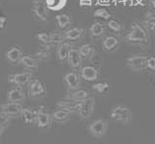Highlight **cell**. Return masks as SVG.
Returning a JSON list of instances; mask_svg holds the SVG:
<instances>
[{
  "label": "cell",
  "instance_id": "6da1fadb",
  "mask_svg": "<svg viewBox=\"0 0 155 144\" xmlns=\"http://www.w3.org/2000/svg\"><path fill=\"white\" fill-rule=\"evenodd\" d=\"M126 40L131 44H143L147 42V33L145 28L140 23L134 22L131 25V30L126 36Z\"/></svg>",
  "mask_w": 155,
  "mask_h": 144
},
{
  "label": "cell",
  "instance_id": "7a4b0ae2",
  "mask_svg": "<svg viewBox=\"0 0 155 144\" xmlns=\"http://www.w3.org/2000/svg\"><path fill=\"white\" fill-rule=\"evenodd\" d=\"M52 114L47 111L45 105H40L36 109V125L42 130H48L51 127Z\"/></svg>",
  "mask_w": 155,
  "mask_h": 144
},
{
  "label": "cell",
  "instance_id": "3957f363",
  "mask_svg": "<svg viewBox=\"0 0 155 144\" xmlns=\"http://www.w3.org/2000/svg\"><path fill=\"white\" fill-rule=\"evenodd\" d=\"M110 118L114 121L122 122V123H129L132 118V112L130 109L123 105H117L114 107L110 112Z\"/></svg>",
  "mask_w": 155,
  "mask_h": 144
},
{
  "label": "cell",
  "instance_id": "277c9868",
  "mask_svg": "<svg viewBox=\"0 0 155 144\" xmlns=\"http://www.w3.org/2000/svg\"><path fill=\"white\" fill-rule=\"evenodd\" d=\"M94 107H95V99L94 97H90L89 96L88 98L81 102V107L79 109V111H78L79 117L81 120L89 119L94 111Z\"/></svg>",
  "mask_w": 155,
  "mask_h": 144
},
{
  "label": "cell",
  "instance_id": "5b68a950",
  "mask_svg": "<svg viewBox=\"0 0 155 144\" xmlns=\"http://www.w3.org/2000/svg\"><path fill=\"white\" fill-rule=\"evenodd\" d=\"M147 56L145 55H132L126 59V64L129 68L134 72H140L147 68Z\"/></svg>",
  "mask_w": 155,
  "mask_h": 144
},
{
  "label": "cell",
  "instance_id": "8992f818",
  "mask_svg": "<svg viewBox=\"0 0 155 144\" xmlns=\"http://www.w3.org/2000/svg\"><path fill=\"white\" fill-rule=\"evenodd\" d=\"M107 130H108V123L103 119H97L92 122L88 127V132L91 136L95 137H102L104 136Z\"/></svg>",
  "mask_w": 155,
  "mask_h": 144
},
{
  "label": "cell",
  "instance_id": "52a82bcc",
  "mask_svg": "<svg viewBox=\"0 0 155 144\" xmlns=\"http://www.w3.org/2000/svg\"><path fill=\"white\" fill-rule=\"evenodd\" d=\"M32 9L38 20L45 21L48 18V10L46 0H32Z\"/></svg>",
  "mask_w": 155,
  "mask_h": 144
},
{
  "label": "cell",
  "instance_id": "ba28073f",
  "mask_svg": "<svg viewBox=\"0 0 155 144\" xmlns=\"http://www.w3.org/2000/svg\"><path fill=\"white\" fill-rule=\"evenodd\" d=\"M28 93L32 98H40L46 95L47 89L42 81L38 79H32L28 83Z\"/></svg>",
  "mask_w": 155,
  "mask_h": 144
},
{
  "label": "cell",
  "instance_id": "9c48e42d",
  "mask_svg": "<svg viewBox=\"0 0 155 144\" xmlns=\"http://www.w3.org/2000/svg\"><path fill=\"white\" fill-rule=\"evenodd\" d=\"M8 80L9 82L18 86H23L28 84L32 80V73L31 72H23V73L10 75L8 76Z\"/></svg>",
  "mask_w": 155,
  "mask_h": 144
},
{
  "label": "cell",
  "instance_id": "30bf717a",
  "mask_svg": "<svg viewBox=\"0 0 155 144\" xmlns=\"http://www.w3.org/2000/svg\"><path fill=\"white\" fill-rule=\"evenodd\" d=\"M81 104V102H78V101L72 100L70 98L66 97L65 99H61L58 101L56 103V107L58 108L67 110V111H69L71 113H74V112L79 111Z\"/></svg>",
  "mask_w": 155,
  "mask_h": 144
},
{
  "label": "cell",
  "instance_id": "8fae6325",
  "mask_svg": "<svg viewBox=\"0 0 155 144\" xmlns=\"http://www.w3.org/2000/svg\"><path fill=\"white\" fill-rule=\"evenodd\" d=\"M81 78L88 82H94L99 78V71L93 66H84L81 69Z\"/></svg>",
  "mask_w": 155,
  "mask_h": 144
},
{
  "label": "cell",
  "instance_id": "7c38bea8",
  "mask_svg": "<svg viewBox=\"0 0 155 144\" xmlns=\"http://www.w3.org/2000/svg\"><path fill=\"white\" fill-rule=\"evenodd\" d=\"M63 81L66 84L68 89L70 90H76L80 87L81 84V76L78 75L77 73L74 72H70V73H67L64 78H63Z\"/></svg>",
  "mask_w": 155,
  "mask_h": 144
},
{
  "label": "cell",
  "instance_id": "4fadbf2b",
  "mask_svg": "<svg viewBox=\"0 0 155 144\" xmlns=\"http://www.w3.org/2000/svg\"><path fill=\"white\" fill-rule=\"evenodd\" d=\"M22 107L21 104L17 103H12V102H7L1 105V112H4L10 116H17V115H21Z\"/></svg>",
  "mask_w": 155,
  "mask_h": 144
},
{
  "label": "cell",
  "instance_id": "5bb4252c",
  "mask_svg": "<svg viewBox=\"0 0 155 144\" xmlns=\"http://www.w3.org/2000/svg\"><path fill=\"white\" fill-rule=\"evenodd\" d=\"M5 56H6V59L10 62V63L18 64V63H21V60L23 55H22L21 50L19 49L18 46H14L6 51Z\"/></svg>",
  "mask_w": 155,
  "mask_h": 144
},
{
  "label": "cell",
  "instance_id": "9a60e30c",
  "mask_svg": "<svg viewBox=\"0 0 155 144\" xmlns=\"http://www.w3.org/2000/svg\"><path fill=\"white\" fill-rule=\"evenodd\" d=\"M82 57L80 53L79 50L77 49H71L69 52V56H68V62L69 65L73 69H81V64H82Z\"/></svg>",
  "mask_w": 155,
  "mask_h": 144
},
{
  "label": "cell",
  "instance_id": "2e32d148",
  "mask_svg": "<svg viewBox=\"0 0 155 144\" xmlns=\"http://www.w3.org/2000/svg\"><path fill=\"white\" fill-rule=\"evenodd\" d=\"M24 100H25V94H24L23 91L19 88L11 89L7 93V101L8 102L21 104L23 102Z\"/></svg>",
  "mask_w": 155,
  "mask_h": 144
},
{
  "label": "cell",
  "instance_id": "e0dca14e",
  "mask_svg": "<svg viewBox=\"0 0 155 144\" xmlns=\"http://www.w3.org/2000/svg\"><path fill=\"white\" fill-rule=\"evenodd\" d=\"M21 117L26 126H33L36 124V110L30 108H22Z\"/></svg>",
  "mask_w": 155,
  "mask_h": 144
},
{
  "label": "cell",
  "instance_id": "ac0fdd59",
  "mask_svg": "<svg viewBox=\"0 0 155 144\" xmlns=\"http://www.w3.org/2000/svg\"><path fill=\"white\" fill-rule=\"evenodd\" d=\"M21 64L28 71H36L39 67L38 59L30 55H23L21 60Z\"/></svg>",
  "mask_w": 155,
  "mask_h": 144
},
{
  "label": "cell",
  "instance_id": "d6986e66",
  "mask_svg": "<svg viewBox=\"0 0 155 144\" xmlns=\"http://www.w3.org/2000/svg\"><path fill=\"white\" fill-rule=\"evenodd\" d=\"M71 45L69 43H62L57 47L56 50V56L57 59L59 61H64L68 59V56H69V52L71 50Z\"/></svg>",
  "mask_w": 155,
  "mask_h": 144
},
{
  "label": "cell",
  "instance_id": "ffe728a7",
  "mask_svg": "<svg viewBox=\"0 0 155 144\" xmlns=\"http://www.w3.org/2000/svg\"><path fill=\"white\" fill-rule=\"evenodd\" d=\"M66 97L70 98L72 100L78 101V102H82L84 100L89 97V93L84 89H76V90H71L70 92L67 94Z\"/></svg>",
  "mask_w": 155,
  "mask_h": 144
},
{
  "label": "cell",
  "instance_id": "44dd1931",
  "mask_svg": "<svg viewBox=\"0 0 155 144\" xmlns=\"http://www.w3.org/2000/svg\"><path fill=\"white\" fill-rule=\"evenodd\" d=\"M71 112L64 109H57L52 113V119L57 123H65L71 118Z\"/></svg>",
  "mask_w": 155,
  "mask_h": 144
},
{
  "label": "cell",
  "instance_id": "7402d4cb",
  "mask_svg": "<svg viewBox=\"0 0 155 144\" xmlns=\"http://www.w3.org/2000/svg\"><path fill=\"white\" fill-rule=\"evenodd\" d=\"M84 29L81 27H74V28H71V29L67 30L64 33V38L65 40L68 41H76V40H79L80 38L81 37V35L84 34Z\"/></svg>",
  "mask_w": 155,
  "mask_h": 144
},
{
  "label": "cell",
  "instance_id": "603a6c76",
  "mask_svg": "<svg viewBox=\"0 0 155 144\" xmlns=\"http://www.w3.org/2000/svg\"><path fill=\"white\" fill-rule=\"evenodd\" d=\"M48 10L60 11L66 6L67 0H46Z\"/></svg>",
  "mask_w": 155,
  "mask_h": 144
},
{
  "label": "cell",
  "instance_id": "cb8c5ba5",
  "mask_svg": "<svg viewBox=\"0 0 155 144\" xmlns=\"http://www.w3.org/2000/svg\"><path fill=\"white\" fill-rule=\"evenodd\" d=\"M118 45L117 38L114 36H108L103 41V49L107 51H110L114 50Z\"/></svg>",
  "mask_w": 155,
  "mask_h": 144
},
{
  "label": "cell",
  "instance_id": "d4e9b609",
  "mask_svg": "<svg viewBox=\"0 0 155 144\" xmlns=\"http://www.w3.org/2000/svg\"><path fill=\"white\" fill-rule=\"evenodd\" d=\"M36 58L38 61H46L51 56V47L50 46H42V47L36 52Z\"/></svg>",
  "mask_w": 155,
  "mask_h": 144
},
{
  "label": "cell",
  "instance_id": "484cf974",
  "mask_svg": "<svg viewBox=\"0 0 155 144\" xmlns=\"http://www.w3.org/2000/svg\"><path fill=\"white\" fill-rule=\"evenodd\" d=\"M12 118H13L12 116H10V115L4 113V112L0 113V119H1V121H0V136H3L5 130L9 127Z\"/></svg>",
  "mask_w": 155,
  "mask_h": 144
},
{
  "label": "cell",
  "instance_id": "4316f807",
  "mask_svg": "<svg viewBox=\"0 0 155 144\" xmlns=\"http://www.w3.org/2000/svg\"><path fill=\"white\" fill-rule=\"evenodd\" d=\"M55 21L57 22V25L61 29H65L67 26L70 24V18L66 14H59L55 17Z\"/></svg>",
  "mask_w": 155,
  "mask_h": 144
},
{
  "label": "cell",
  "instance_id": "83f0119b",
  "mask_svg": "<svg viewBox=\"0 0 155 144\" xmlns=\"http://www.w3.org/2000/svg\"><path fill=\"white\" fill-rule=\"evenodd\" d=\"M63 40H65L64 34L58 32V31H53L50 33V43L51 45H60L62 44Z\"/></svg>",
  "mask_w": 155,
  "mask_h": 144
},
{
  "label": "cell",
  "instance_id": "f1b7e54d",
  "mask_svg": "<svg viewBox=\"0 0 155 144\" xmlns=\"http://www.w3.org/2000/svg\"><path fill=\"white\" fill-rule=\"evenodd\" d=\"M90 33L94 37H101L104 34V26L100 22H94L90 26Z\"/></svg>",
  "mask_w": 155,
  "mask_h": 144
},
{
  "label": "cell",
  "instance_id": "f546056e",
  "mask_svg": "<svg viewBox=\"0 0 155 144\" xmlns=\"http://www.w3.org/2000/svg\"><path fill=\"white\" fill-rule=\"evenodd\" d=\"M79 51L81 55V57L84 59H87L92 55V52H94L93 47H92L89 44H85V45H82Z\"/></svg>",
  "mask_w": 155,
  "mask_h": 144
},
{
  "label": "cell",
  "instance_id": "4dcf8cb0",
  "mask_svg": "<svg viewBox=\"0 0 155 144\" xmlns=\"http://www.w3.org/2000/svg\"><path fill=\"white\" fill-rule=\"evenodd\" d=\"M144 22L147 23V26L149 30H155V15L152 12H147L145 14V20Z\"/></svg>",
  "mask_w": 155,
  "mask_h": 144
},
{
  "label": "cell",
  "instance_id": "1f68e13d",
  "mask_svg": "<svg viewBox=\"0 0 155 144\" xmlns=\"http://www.w3.org/2000/svg\"><path fill=\"white\" fill-rule=\"evenodd\" d=\"M92 89H94L95 91H97V92L100 94H104L109 91L110 84H109V82H106V81H104V82H97L92 85Z\"/></svg>",
  "mask_w": 155,
  "mask_h": 144
},
{
  "label": "cell",
  "instance_id": "d6a6232c",
  "mask_svg": "<svg viewBox=\"0 0 155 144\" xmlns=\"http://www.w3.org/2000/svg\"><path fill=\"white\" fill-rule=\"evenodd\" d=\"M93 16L95 18L108 21V20H110V12L108 10H106L105 8H99V9H96V10L93 12Z\"/></svg>",
  "mask_w": 155,
  "mask_h": 144
},
{
  "label": "cell",
  "instance_id": "836d02e7",
  "mask_svg": "<svg viewBox=\"0 0 155 144\" xmlns=\"http://www.w3.org/2000/svg\"><path fill=\"white\" fill-rule=\"evenodd\" d=\"M36 38L38 42L40 43L42 46H50V34L47 32H41L36 35Z\"/></svg>",
  "mask_w": 155,
  "mask_h": 144
},
{
  "label": "cell",
  "instance_id": "e575fe53",
  "mask_svg": "<svg viewBox=\"0 0 155 144\" xmlns=\"http://www.w3.org/2000/svg\"><path fill=\"white\" fill-rule=\"evenodd\" d=\"M108 26L110 30H113L114 32H120L122 30V25H121V23L116 20H110L108 22Z\"/></svg>",
  "mask_w": 155,
  "mask_h": 144
},
{
  "label": "cell",
  "instance_id": "d590c367",
  "mask_svg": "<svg viewBox=\"0 0 155 144\" xmlns=\"http://www.w3.org/2000/svg\"><path fill=\"white\" fill-rule=\"evenodd\" d=\"M147 68L150 71H155V57H148L147 61Z\"/></svg>",
  "mask_w": 155,
  "mask_h": 144
},
{
  "label": "cell",
  "instance_id": "8d00e7d4",
  "mask_svg": "<svg viewBox=\"0 0 155 144\" xmlns=\"http://www.w3.org/2000/svg\"><path fill=\"white\" fill-rule=\"evenodd\" d=\"M7 21H8V18L6 16L3 15V16L0 17V28H1L2 30L5 28V26H6Z\"/></svg>",
  "mask_w": 155,
  "mask_h": 144
},
{
  "label": "cell",
  "instance_id": "74e56055",
  "mask_svg": "<svg viewBox=\"0 0 155 144\" xmlns=\"http://www.w3.org/2000/svg\"><path fill=\"white\" fill-rule=\"evenodd\" d=\"M92 4V0H80L81 6H90Z\"/></svg>",
  "mask_w": 155,
  "mask_h": 144
},
{
  "label": "cell",
  "instance_id": "f35d334b",
  "mask_svg": "<svg viewBox=\"0 0 155 144\" xmlns=\"http://www.w3.org/2000/svg\"><path fill=\"white\" fill-rule=\"evenodd\" d=\"M151 5H152L153 9H155V0H151Z\"/></svg>",
  "mask_w": 155,
  "mask_h": 144
},
{
  "label": "cell",
  "instance_id": "ab89813d",
  "mask_svg": "<svg viewBox=\"0 0 155 144\" xmlns=\"http://www.w3.org/2000/svg\"><path fill=\"white\" fill-rule=\"evenodd\" d=\"M142 1H148V0H142Z\"/></svg>",
  "mask_w": 155,
  "mask_h": 144
}]
</instances>
